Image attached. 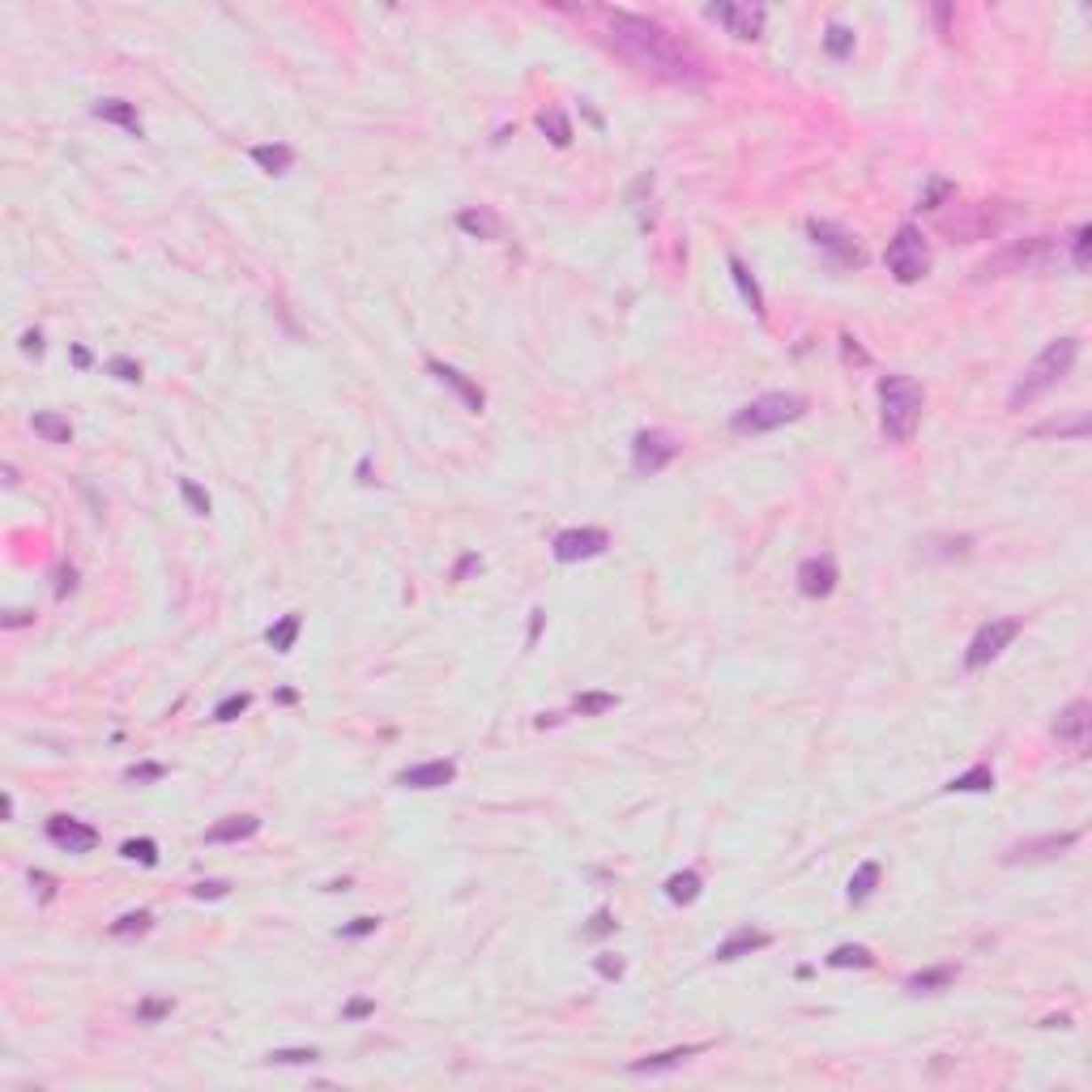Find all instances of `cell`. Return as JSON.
Returning a JSON list of instances; mask_svg holds the SVG:
<instances>
[{
	"label": "cell",
	"mask_w": 1092,
	"mask_h": 1092,
	"mask_svg": "<svg viewBox=\"0 0 1092 1092\" xmlns=\"http://www.w3.org/2000/svg\"><path fill=\"white\" fill-rule=\"evenodd\" d=\"M606 26H610V44L619 47L641 73H653V77H662L670 86H705L708 77L705 56L691 44H683L679 35H670L662 22L619 9V13L606 18Z\"/></svg>",
	"instance_id": "cell-1"
},
{
	"label": "cell",
	"mask_w": 1092,
	"mask_h": 1092,
	"mask_svg": "<svg viewBox=\"0 0 1092 1092\" xmlns=\"http://www.w3.org/2000/svg\"><path fill=\"white\" fill-rule=\"evenodd\" d=\"M926 393L913 376H879V423L892 444H909L921 423Z\"/></svg>",
	"instance_id": "cell-2"
},
{
	"label": "cell",
	"mask_w": 1092,
	"mask_h": 1092,
	"mask_svg": "<svg viewBox=\"0 0 1092 1092\" xmlns=\"http://www.w3.org/2000/svg\"><path fill=\"white\" fill-rule=\"evenodd\" d=\"M1075 355H1080V338H1054V342L1024 367V376L1016 380V388H1011V410H1020V406H1028V402H1037L1041 393H1049V388L1075 367Z\"/></svg>",
	"instance_id": "cell-3"
},
{
	"label": "cell",
	"mask_w": 1092,
	"mask_h": 1092,
	"mask_svg": "<svg viewBox=\"0 0 1092 1092\" xmlns=\"http://www.w3.org/2000/svg\"><path fill=\"white\" fill-rule=\"evenodd\" d=\"M1063 260L1058 243L1049 235H1032V239H1016L1007 243L999 257H990L977 265V278H1007V274H1046Z\"/></svg>",
	"instance_id": "cell-4"
},
{
	"label": "cell",
	"mask_w": 1092,
	"mask_h": 1092,
	"mask_svg": "<svg viewBox=\"0 0 1092 1092\" xmlns=\"http://www.w3.org/2000/svg\"><path fill=\"white\" fill-rule=\"evenodd\" d=\"M802 414H807V397L802 393H764V397H755V402H747V406L738 410L729 418V427L738 431V435H760V431H777V427H785V423H798Z\"/></svg>",
	"instance_id": "cell-5"
},
{
	"label": "cell",
	"mask_w": 1092,
	"mask_h": 1092,
	"mask_svg": "<svg viewBox=\"0 0 1092 1092\" xmlns=\"http://www.w3.org/2000/svg\"><path fill=\"white\" fill-rule=\"evenodd\" d=\"M888 269H892V278L897 282H921L926 274H930V243H926V235H921L913 222H905L897 231V239L888 243Z\"/></svg>",
	"instance_id": "cell-6"
},
{
	"label": "cell",
	"mask_w": 1092,
	"mask_h": 1092,
	"mask_svg": "<svg viewBox=\"0 0 1092 1092\" xmlns=\"http://www.w3.org/2000/svg\"><path fill=\"white\" fill-rule=\"evenodd\" d=\"M1020 632H1024V619H1016V615H1011V619H990V623H982V627H977V636L968 641L964 666H968V670H982V666H990V662H994V658H999V653L1007 649V644L1020 636Z\"/></svg>",
	"instance_id": "cell-7"
},
{
	"label": "cell",
	"mask_w": 1092,
	"mask_h": 1092,
	"mask_svg": "<svg viewBox=\"0 0 1092 1092\" xmlns=\"http://www.w3.org/2000/svg\"><path fill=\"white\" fill-rule=\"evenodd\" d=\"M674 457H679V440H674L670 431H662V427L636 431V440H632V470L641 474V478L662 474Z\"/></svg>",
	"instance_id": "cell-8"
},
{
	"label": "cell",
	"mask_w": 1092,
	"mask_h": 1092,
	"mask_svg": "<svg viewBox=\"0 0 1092 1092\" xmlns=\"http://www.w3.org/2000/svg\"><path fill=\"white\" fill-rule=\"evenodd\" d=\"M708 22L726 26V35H734V39H743V44H751V39H760L764 35V18H769V9L764 4H708L705 9Z\"/></svg>",
	"instance_id": "cell-9"
},
{
	"label": "cell",
	"mask_w": 1092,
	"mask_h": 1092,
	"mask_svg": "<svg viewBox=\"0 0 1092 1092\" xmlns=\"http://www.w3.org/2000/svg\"><path fill=\"white\" fill-rule=\"evenodd\" d=\"M610 546V534L598 530V525H580V530H563L555 534L551 551H555L559 563H580V559H598L602 551Z\"/></svg>",
	"instance_id": "cell-10"
},
{
	"label": "cell",
	"mask_w": 1092,
	"mask_h": 1092,
	"mask_svg": "<svg viewBox=\"0 0 1092 1092\" xmlns=\"http://www.w3.org/2000/svg\"><path fill=\"white\" fill-rule=\"evenodd\" d=\"M1088 729H1092V705L1088 700H1071V705L1058 713V721H1054V738H1058L1063 747H1071L1075 755H1084V751H1088Z\"/></svg>",
	"instance_id": "cell-11"
},
{
	"label": "cell",
	"mask_w": 1092,
	"mask_h": 1092,
	"mask_svg": "<svg viewBox=\"0 0 1092 1092\" xmlns=\"http://www.w3.org/2000/svg\"><path fill=\"white\" fill-rule=\"evenodd\" d=\"M47 841L56 849H65V854H90L99 845V833L90 824H82V819H73V815H52L47 819Z\"/></svg>",
	"instance_id": "cell-12"
},
{
	"label": "cell",
	"mask_w": 1092,
	"mask_h": 1092,
	"mask_svg": "<svg viewBox=\"0 0 1092 1092\" xmlns=\"http://www.w3.org/2000/svg\"><path fill=\"white\" fill-rule=\"evenodd\" d=\"M1080 841V833H1054V836H1032V841H1016L1003 854L1007 866H1020V862H1046V857L1067 854L1071 845Z\"/></svg>",
	"instance_id": "cell-13"
},
{
	"label": "cell",
	"mask_w": 1092,
	"mask_h": 1092,
	"mask_svg": "<svg viewBox=\"0 0 1092 1092\" xmlns=\"http://www.w3.org/2000/svg\"><path fill=\"white\" fill-rule=\"evenodd\" d=\"M807 231H811L815 248H824L836 265H862V248H857L854 239H849V231H841L836 222H819V218H815Z\"/></svg>",
	"instance_id": "cell-14"
},
{
	"label": "cell",
	"mask_w": 1092,
	"mask_h": 1092,
	"mask_svg": "<svg viewBox=\"0 0 1092 1092\" xmlns=\"http://www.w3.org/2000/svg\"><path fill=\"white\" fill-rule=\"evenodd\" d=\"M457 781V764L452 760H427V764H410L397 772L402 790H444Z\"/></svg>",
	"instance_id": "cell-15"
},
{
	"label": "cell",
	"mask_w": 1092,
	"mask_h": 1092,
	"mask_svg": "<svg viewBox=\"0 0 1092 1092\" xmlns=\"http://www.w3.org/2000/svg\"><path fill=\"white\" fill-rule=\"evenodd\" d=\"M798 589H802L807 598H828V594L836 589V559L833 555L802 559V568H798Z\"/></svg>",
	"instance_id": "cell-16"
},
{
	"label": "cell",
	"mask_w": 1092,
	"mask_h": 1092,
	"mask_svg": "<svg viewBox=\"0 0 1092 1092\" xmlns=\"http://www.w3.org/2000/svg\"><path fill=\"white\" fill-rule=\"evenodd\" d=\"M427 371H431V376H435V380H440V385H449L452 393H457V397H461V402H466V406L474 410V414H478V410L487 406V393H482V388L474 385V380H470V376H466V371H457V367L440 363V359H427Z\"/></svg>",
	"instance_id": "cell-17"
},
{
	"label": "cell",
	"mask_w": 1092,
	"mask_h": 1092,
	"mask_svg": "<svg viewBox=\"0 0 1092 1092\" xmlns=\"http://www.w3.org/2000/svg\"><path fill=\"white\" fill-rule=\"evenodd\" d=\"M772 943V935L769 930H755V926H738L734 935H729L726 943H717V960L721 964H729V960H743V956H751V952H760V947H769Z\"/></svg>",
	"instance_id": "cell-18"
},
{
	"label": "cell",
	"mask_w": 1092,
	"mask_h": 1092,
	"mask_svg": "<svg viewBox=\"0 0 1092 1092\" xmlns=\"http://www.w3.org/2000/svg\"><path fill=\"white\" fill-rule=\"evenodd\" d=\"M260 833V819L257 815H227L218 819L214 828H205V841L210 845H231V841H248V836Z\"/></svg>",
	"instance_id": "cell-19"
},
{
	"label": "cell",
	"mask_w": 1092,
	"mask_h": 1092,
	"mask_svg": "<svg viewBox=\"0 0 1092 1092\" xmlns=\"http://www.w3.org/2000/svg\"><path fill=\"white\" fill-rule=\"evenodd\" d=\"M708 1046H674V1049H662V1054H649V1058H636L632 1063V1075H658V1071H674L679 1063H687V1058H696V1054H705Z\"/></svg>",
	"instance_id": "cell-20"
},
{
	"label": "cell",
	"mask_w": 1092,
	"mask_h": 1092,
	"mask_svg": "<svg viewBox=\"0 0 1092 1092\" xmlns=\"http://www.w3.org/2000/svg\"><path fill=\"white\" fill-rule=\"evenodd\" d=\"M457 227H461L466 235H474V239H499V231H504V222H499V214H495L491 205L461 210V214H457Z\"/></svg>",
	"instance_id": "cell-21"
},
{
	"label": "cell",
	"mask_w": 1092,
	"mask_h": 1092,
	"mask_svg": "<svg viewBox=\"0 0 1092 1092\" xmlns=\"http://www.w3.org/2000/svg\"><path fill=\"white\" fill-rule=\"evenodd\" d=\"M248 158H252L265 175H286L291 167H295V150H291L286 141H274V146H252V150H248Z\"/></svg>",
	"instance_id": "cell-22"
},
{
	"label": "cell",
	"mask_w": 1092,
	"mask_h": 1092,
	"mask_svg": "<svg viewBox=\"0 0 1092 1092\" xmlns=\"http://www.w3.org/2000/svg\"><path fill=\"white\" fill-rule=\"evenodd\" d=\"M538 129L546 132V141H551L555 150H568V146H572V120H568V111L563 108L538 111Z\"/></svg>",
	"instance_id": "cell-23"
},
{
	"label": "cell",
	"mask_w": 1092,
	"mask_h": 1092,
	"mask_svg": "<svg viewBox=\"0 0 1092 1092\" xmlns=\"http://www.w3.org/2000/svg\"><path fill=\"white\" fill-rule=\"evenodd\" d=\"M94 116L141 137V116H137V108H132V103H124V99H103V103H94Z\"/></svg>",
	"instance_id": "cell-24"
},
{
	"label": "cell",
	"mask_w": 1092,
	"mask_h": 1092,
	"mask_svg": "<svg viewBox=\"0 0 1092 1092\" xmlns=\"http://www.w3.org/2000/svg\"><path fill=\"white\" fill-rule=\"evenodd\" d=\"M729 278H734V286H738V295H743V303H747L755 316H764V295H760V286H755V278H751V269L743 265L738 257H729Z\"/></svg>",
	"instance_id": "cell-25"
},
{
	"label": "cell",
	"mask_w": 1092,
	"mask_h": 1092,
	"mask_svg": "<svg viewBox=\"0 0 1092 1092\" xmlns=\"http://www.w3.org/2000/svg\"><path fill=\"white\" fill-rule=\"evenodd\" d=\"M30 427H35V435H44L47 444H68L73 440V423H68L65 414H52V410H39L30 418Z\"/></svg>",
	"instance_id": "cell-26"
},
{
	"label": "cell",
	"mask_w": 1092,
	"mask_h": 1092,
	"mask_svg": "<svg viewBox=\"0 0 1092 1092\" xmlns=\"http://www.w3.org/2000/svg\"><path fill=\"white\" fill-rule=\"evenodd\" d=\"M700 888H705V879L696 875V871H679V875L666 879V900H670V905H696V900H700Z\"/></svg>",
	"instance_id": "cell-27"
},
{
	"label": "cell",
	"mask_w": 1092,
	"mask_h": 1092,
	"mask_svg": "<svg viewBox=\"0 0 1092 1092\" xmlns=\"http://www.w3.org/2000/svg\"><path fill=\"white\" fill-rule=\"evenodd\" d=\"M990 790H994V772H990V764H973L968 772H960V777L947 781V793H990Z\"/></svg>",
	"instance_id": "cell-28"
},
{
	"label": "cell",
	"mask_w": 1092,
	"mask_h": 1092,
	"mask_svg": "<svg viewBox=\"0 0 1092 1092\" xmlns=\"http://www.w3.org/2000/svg\"><path fill=\"white\" fill-rule=\"evenodd\" d=\"M871 964H875V956L862 943H841L828 952V968H871Z\"/></svg>",
	"instance_id": "cell-29"
},
{
	"label": "cell",
	"mask_w": 1092,
	"mask_h": 1092,
	"mask_svg": "<svg viewBox=\"0 0 1092 1092\" xmlns=\"http://www.w3.org/2000/svg\"><path fill=\"white\" fill-rule=\"evenodd\" d=\"M952 982H956V968H952V964H943V968H926V973H913V977H909L905 985H909L913 994H935V990H947Z\"/></svg>",
	"instance_id": "cell-30"
},
{
	"label": "cell",
	"mask_w": 1092,
	"mask_h": 1092,
	"mask_svg": "<svg viewBox=\"0 0 1092 1092\" xmlns=\"http://www.w3.org/2000/svg\"><path fill=\"white\" fill-rule=\"evenodd\" d=\"M299 627H303L299 615H282V619L265 632V641L274 644V653H291V649H295V636H299Z\"/></svg>",
	"instance_id": "cell-31"
},
{
	"label": "cell",
	"mask_w": 1092,
	"mask_h": 1092,
	"mask_svg": "<svg viewBox=\"0 0 1092 1092\" xmlns=\"http://www.w3.org/2000/svg\"><path fill=\"white\" fill-rule=\"evenodd\" d=\"M879 888V862H862L849 879V905H862Z\"/></svg>",
	"instance_id": "cell-32"
},
{
	"label": "cell",
	"mask_w": 1092,
	"mask_h": 1092,
	"mask_svg": "<svg viewBox=\"0 0 1092 1092\" xmlns=\"http://www.w3.org/2000/svg\"><path fill=\"white\" fill-rule=\"evenodd\" d=\"M824 52H828L833 60L854 56V30H849V26H841V22H833L828 30H824Z\"/></svg>",
	"instance_id": "cell-33"
},
{
	"label": "cell",
	"mask_w": 1092,
	"mask_h": 1092,
	"mask_svg": "<svg viewBox=\"0 0 1092 1092\" xmlns=\"http://www.w3.org/2000/svg\"><path fill=\"white\" fill-rule=\"evenodd\" d=\"M154 926L150 909H137V913H124V918L111 921V939H132V935H146Z\"/></svg>",
	"instance_id": "cell-34"
},
{
	"label": "cell",
	"mask_w": 1092,
	"mask_h": 1092,
	"mask_svg": "<svg viewBox=\"0 0 1092 1092\" xmlns=\"http://www.w3.org/2000/svg\"><path fill=\"white\" fill-rule=\"evenodd\" d=\"M316 1058H321V1049H312V1046L269 1049V1054H265V1063H269V1067H307V1063H316Z\"/></svg>",
	"instance_id": "cell-35"
},
{
	"label": "cell",
	"mask_w": 1092,
	"mask_h": 1092,
	"mask_svg": "<svg viewBox=\"0 0 1092 1092\" xmlns=\"http://www.w3.org/2000/svg\"><path fill=\"white\" fill-rule=\"evenodd\" d=\"M615 705H619V696H615V691H580L572 708H577L580 717H602V713H610Z\"/></svg>",
	"instance_id": "cell-36"
},
{
	"label": "cell",
	"mask_w": 1092,
	"mask_h": 1092,
	"mask_svg": "<svg viewBox=\"0 0 1092 1092\" xmlns=\"http://www.w3.org/2000/svg\"><path fill=\"white\" fill-rule=\"evenodd\" d=\"M120 854L129 857V862H141V866H158V845H154L150 836L124 841V845H120Z\"/></svg>",
	"instance_id": "cell-37"
},
{
	"label": "cell",
	"mask_w": 1092,
	"mask_h": 1092,
	"mask_svg": "<svg viewBox=\"0 0 1092 1092\" xmlns=\"http://www.w3.org/2000/svg\"><path fill=\"white\" fill-rule=\"evenodd\" d=\"M179 495H184V504H188L193 516H210V495L201 491L193 478H179Z\"/></svg>",
	"instance_id": "cell-38"
},
{
	"label": "cell",
	"mask_w": 1092,
	"mask_h": 1092,
	"mask_svg": "<svg viewBox=\"0 0 1092 1092\" xmlns=\"http://www.w3.org/2000/svg\"><path fill=\"white\" fill-rule=\"evenodd\" d=\"M1088 248H1092V227L1084 222V227H1075V235H1071V265H1075V269H1088Z\"/></svg>",
	"instance_id": "cell-39"
},
{
	"label": "cell",
	"mask_w": 1092,
	"mask_h": 1092,
	"mask_svg": "<svg viewBox=\"0 0 1092 1092\" xmlns=\"http://www.w3.org/2000/svg\"><path fill=\"white\" fill-rule=\"evenodd\" d=\"M248 705H252V696H248V691H231V696L214 708V721H235L239 713H248Z\"/></svg>",
	"instance_id": "cell-40"
},
{
	"label": "cell",
	"mask_w": 1092,
	"mask_h": 1092,
	"mask_svg": "<svg viewBox=\"0 0 1092 1092\" xmlns=\"http://www.w3.org/2000/svg\"><path fill=\"white\" fill-rule=\"evenodd\" d=\"M108 376L124 380V385H137V380H141V363L129 359V355H116V359H108Z\"/></svg>",
	"instance_id": "cell-41"
},
{
	"label": "cell",
	"mask_w": 1092,
	"mask_h": 1092,
	"mask_svg": "<svg viewBox=\"0 0 1092 1092\" xmlns=\"http://www.w3.org/2000/svg\"><path fill=\"white\" fill-rule=\"evenodd\" d=\"M1032 435H1075V440H1084L1088 435V418L1080 414L1075 423H1041V427H1032Z\"/></svg>",
	"instance_id": "cell-42"
},
{
	"label": "cell",
	"mask_w": 1092,
	"mask_h": 1092,
	"mask_svg": "<svg viewBox=\"0 0 1092 1092\" xmlns=\"http://www.w3.org/2000/svg\"><path fill=\"white\" fill-rule=\"evenodd\" d=\"M171 1007H175L171 999H146V1003L137 1007V1020L141 1024H158L163 1016H171Z\"/></svg>",
	"instance_id": "cell-43"
},
{
	"label": "cell",
	"mask_w": 1092,
	"mask_h": 1092,
	"mask_svg": "<svg viewBox=\"0 0 1092 1092\" xmlns=\"http://www.w3.org/2000/svg\"><path fill=\"white\" fill-rule=\"evenodd\" d=\"M193 897L196 900H222V897H231V883H227V879H201V883H193Z\"/></svg>",
	"instance_id": "cell-44"
},
{
	"label": "cell",
	"mask_w": 1092,
	"mask_h": 1092,
	"mask_svg": "<svg viewBox=\"0 0 1092 1092\" xmlns=\"http://www.w3.org/2000/svg\"><path fill=\"white\" fill-rule=\"evenodd\" d=\"M124 777H129L132 785H150V781H163V777H167V769H163V764H132Z\"/></svg>",
	"instance_id": "cell-45"
},
{
	"label": "cell",
	"mask_w": 1092,
	"mask_h": 1092,
	"mask_svg": "<svg viewBox=\"0 0 1092 1092\" xmlns=\"http://www.w3.org/2000/svg\"><path fill=\"white\" fill-rule=\"evenodd\" d=\"M943 196H952V184H947V179H930V188H926V196L918 201V210H939Z\"/></svg>",
	"instance_id": "cell-46"
},
{
	"label": "cell",
	"mask_w": 1092,
	"mask_h": 1092,
	"mask_svg": "<svg viewBox=\"0 0 1092 1092\" xmlns=\"http://www.w3.org/2000/svg\"><path fill=\"white\" fill-rule=\"evenodd\" d=\"M610 930H615V918H610L606 909H598V913L589 918V926H585L580 935H585V939H602V935H610Z\"/></svg>",
	"instance_id": "cell-47"
},
{
	"label": "cell",
	"mask_w": 1092,
	"mask_h": 1092,
	"mask_svg": "<svg viewBox=\"0 0 1092 1092\" xmlns=\"http://www.w3.org/2000/svg\"><path fill=\"white\" fill-rule=\"evenodd\" d=\"M380 926V918H355L350 926H342V939H363V935H371Z\"/></svg>",
	"instance_id": "cell-48"
},
{
	"label": "cell",
	"mask_w": 1092,
	"mask_h": 1092,
	"mask_svg": "<svg viewBox=\"0 0 1092 1092\" xmlns=\"http://www.w3.org/2000/svg\"><path fill=\"white\" fill-rule=\"evenodd\" d=\"M594 968H598L606 982H619V977H623V960H619V956H598V964H594Z\"/></svg>",
	"instance_id": "cell-49"
},
{
	"label": "cell",
	"mask_w": 1092,
	"mask_h": 1092,
	"mask_svg": "<svg viewBox=\"0 0 1092 1092\" xmlns=\"http://www.w3.org/2000/svg\"><path fill=\"white\" fill-rule=\"evenodd\" d=\"M30 888H39V900L56 897V879L47 875V871H30Z\"/></svg>",
	"instance_id": "cell-50"
},
{
	"label": "cell",
	"mask_w": 1092,
	"mask_h": 1092,
	"mask_svg": "<svg viewBox=\"0 0 1092 1092\" xmlns=\"http://www.w3.org/2000/svg\"><path fill=\"white\" fill-rule=\"evenodd\" d=\"M22 355H30V359L44 355V333H39V329H26L22 333Z\"/></svg>",
	"instance_id": "cell-51"
},
{
	"label": "cell",
	"mask_w": 1092,
	"mask_h": 1092,
	"mask_svg": "<svg viewBox=\"0 0 1092 1092\" xmlns=\"http://www.w3.org/2000/svg\"><path fill=\"white\" fill-rule=\"evenodd\" d=\"M371 1011H376V1003H371V999H350L342 1016H346V1020H363V1016H371Z\"/></svg>",
	"instance_id": "cell-52"
},
{
	"label": "cell",
	"mask_w": 1092,
	"mask_h": 1092,
	"mask_svg": "<svg viewBox=\"0 0 1092 1092\" xmlns=\"http://www.w3.org/2000/svg\"><path fill=\"white\" fill-rule=\"evenodd\" d=\"M26 623H35L30 610H4V615H0V627H26Z\"/></svg>",
	"instance_id": "cell-53"
},
{
	"label": "cell",
	"mask_w": 1092,
	"mask_h": 1092,
	"mask_svg": "<svg viewBox=\"0 0 1092 1092\" xmlns=\"http://www.w3.org/2000/svg\"><path fill=\"white\" fill-rule=\"evenodd\" d=\"M542 619H546V610H530V644L538 641V632H542Z\"/></svg>",
	"instance_id": "cell-54"
},
{
	"label": "cell",
	"mask_w": 1092,
	"mask_h": 1092,
	"mask_svg": "<svg viewBox=\"0 0 1092 1092\" xmlns=\"http://www.w3.org/2000/svg\"><path fill=\"white\" fill-rule=\"evenodd\" d=\"M470 568H482V559H478V555H466V559H461V563H457V572H452V577L461 580V577H466V572H470Z\"/></svg>",
	"instance_id": "cell-55"
},
{
	"label": "cell",
	"mask_w": 1092,
	"mask_h": 1092,
	"mask_svg": "<svg viewBox=\"0 0 1092 1092\" xmlns=\"http://www.w3.org/2000/svg\"><path fill=\"white\" fill-rule=\"evenodd\" d=\"M841 342H845V359H854V363H866V355L857 350V342H854V338H841Z\"/></svg>",
	"instance_id": "cell-56"
},
{
	"label": "cell",
	"mask_w": 1092,
	"mask_h": 1092,
	"mask_svg": "<svg viewBox=\"0 0 1092 1092\" xmlns=\"http://www.w3.org/2000/svg\"><path fill=\"white\" fill-rule=\"evenodd\" d=\"M935 18H939V30L947 35V26H952V4H939V9H935Z\"/></svg>",
	"instance_id": "cell-57"
},
{
	"label": "cell",
	"mask_w": 1092,
	"mask_h": 1092,
	"mask_svg": "<svg viewBox=\"0 0 1092 1092\" xmlns=\"http://www.w3.org/2000/svg\"><path fill=\"white\" fill-rule=\"evenodd\" d=\"M68 589H73V568H68V572H60V585H56V598H65Z\"/></svg>",
	"instance_id": "cell-58"
},
{
	"label": "cell",
	"mask_w": 1092,
	"mask_h": 1092,
	"mask_svg": "<svg viewBox=\"0 0 1092 1092\" xmlns=\"http://www.w3.org/2000/svg\"><path fill=\"white\" fill-rule=\"evenodd\" d=\"M73 363H77V367H90V350H86V346H73Z\"/></svg>",
	"instance_id": "cell-59"
},
{
	"label": "cell",
	"mask_w": 1092,
	"mask_h": 1092,
	"mask_svg": "<svg viewBox=\"0 0 1092 1092\" xmlns=\"http://www.w3.org/2000/svg\"><path fill=\"white\" fill-rule=\"evenodd\" d=\"M1046 1028H1071V1016H1049V1020H1041Z\"/></svg>",
	"instance_id": "cell-60"
}]
</instances>
